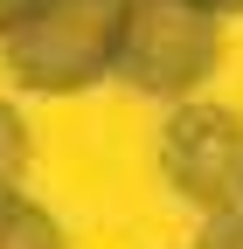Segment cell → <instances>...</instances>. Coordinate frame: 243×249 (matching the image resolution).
<instances>
[{"mask_svg": "<svg viewBox=\"0 0 243 249\" xmlns=\"http://www.w3.org/2000/svg\"><path fill=\"white\" fill-rule=\"evenodd\" d=\"M167 166L202 208H243V124L223 111H188L167 132Z\"/></svg>", "mask_w": 243, "mask_h": 249, "instance_id": "3", "label": "cell"}, {"mask_svg": "<svg viewBox=\"0 0 243 249\" xmlns=\"http://www.w3.org/2000/svg\"><path fill=\"white\" fill-rule=\"evenodd\" d=\"M195 7H202V14H208V7H243V0H195Z\"/></svg>", "mask_w": 243, "mask_h": 249, "instance_id": "7", "label": "cell"}, {"mask_svg": "<svg viewBox=\"0 0 243 249\" xmlns=\"http://www.w3.org/2000/svg\"><path fill=\"white\" fill-rule=\"evenodd\" d=\"M125 0H42L14 21V76L28 90H77L111 62Z\"/></svg>", "mask_w": 243, "mask_h": 249, "instance_id": "1", "label": "cell"}, {"mask_svg": "<svg viewBox=\"0 0 243 249\" xmlns=\"http://www.w3.org/2000/svg\"><path fill=\"white\" fill-rule=\"evenodd\" d=\"M21 166H28V132L14 124V111L0 104V194L14 187V173H21Z\"/></svg>", "mask_w": 243, "mask_h": 249, "instance_id": "5", "label": "cell"}, {"mask_svg": "<svg viewBox=\"0 0 243 249\" xmlns=\"http://www.w3.org/2000/svg\"><path fill=\"white\" fill-rule=\"evenodd\" d=\"M28 7H35V0H0V28H14V21H21Z\"/></svg>", "mask_w": 243, "mask_h": 249, "instance_id": "6", "label": "cell"}, {"mask_svg": "<svg viewBox=\"0 0 243 249\" xmlns=\"http://www.w3.org/2000/svg\"><path fill=\"white\" fill-rule=\"evenodd\" d=\"M0 249H56V222L28 201H0Z\"/></svg>", "mask_w": 243, "mask_h": 249, "instance_id": "4", "label": "cell"}, {"mask_svg": "<svg viewBox=\"0 0 243 249\" xmlns=\"http://www.w3.org/2000/svg\"><path fill=\"white\" fill-rule=\"evenodd\" d=\"M118 76L132 90H153V97H174V90H195L216 62V28L202 21L195 0H125V21H118Z\"/></svg>", "mask_w": 243, "mask_h": 249, "instance_id": "2", "label": "cell"}]
</instances>
